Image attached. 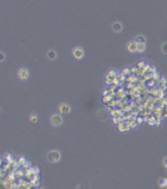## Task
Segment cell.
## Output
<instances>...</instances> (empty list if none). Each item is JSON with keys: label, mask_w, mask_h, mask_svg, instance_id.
<instances>
[{"label": "cell", "mask_w": 167, "mask_h": 189, "mask_svg": "<svg viewBox=\"0 0 167 189\" xmlns=\"http://www.w3.org/2000/svg\"><path fill=\"white\" fill-rule=\"evenodd\" d=\"M117 76H116V72L114 71H112V72H108L107 74V83H113L116 81Z\"/></svg>", "instance_id": "7"}, {"label": "cell", "mask_w": 167, "mask_h": 189, "mask_svg": "<svg viewBox=\"0 0 167 189\" xmlns=\"http://www.w3.org/2000/svg\"><path fill=\"white\" fill-rule=\"evenodd\" d=\"M29 120H30V122H36V121H38V116H36V113H32V115L29 116Z\"/></svg>", "instance_id": "12"}, {"label": "cell", "mask_w": 167, "mask_h": 189, "mask_svg": "<svg viewBox=\"0 0 167 189\" xmlns=\"http://www.w3.org/2000/svg\"><path fill=\"white\" fill-rule=\"evenodd\" d=\"M127 49H128V52H131V53L138 52V50H137V43H136L135 40L128 42V43H127Z\"/></svg>", "instance_id": "6"}, {"label": "cell", "mask_w": 167, "mask_h": 189, "mask_svg": "<svg viewBox=\"0 0 167 189\" xmlns=\"http://www.w3.org/2000/svg\"><path fill=\"white\" fill-rule=\"evenodd\" d=\"M47 159L51 163H57L60 160V153L58 150H52L47 154Z\"/></svg>", "instance_id": "1"}, {"label": "cell", "mask_w": 167, "mask_h": 189, "mask_svg": "<svg viewBox=\"0 0 167 189\" xmlns=\"http://www.w3.org/2000/svg\"><path fill=\"white\" fill-rule=\"evenodd\" d=\"M73 57L76 58V59H82L83 57H84V49L81 48V47H76L73 49Z\"/></svg>", "instance_id": "4"}, {"label": "cell", "mask_w": 167, "mask_h": 189, "mask_svg": "<svg viewBox=\"0 0 167 189\" xmlns=\"http://www.w3.org/2000/svg\"><path fill=\"white\" fill-rule=\"evenodd\" d=\"M136 43H146V39H145V35H137L136 39H135Z\"/></svg>", "instance_id": "11"}, {"label": "cell", "mask_w": 167, "mask_h": 189, "mask_svg": "<svg viewBox=\"0 0 167 189\" xmlns=\"http://www.w3.org/2000/svg\"><path fill=\"white\" fill-rule=\"evenodd\" d=\"M58 108H59V112L62 113V115H68V113H70V111H72V108H70V106L68 103H60L59 106H58Z\"/></svg>", "instance_id": "5"}, {"label": "cell", "mask_w": 167, "mask_h": 189, "mask_svg": "<svg viewBox=\"0 0 167 189\" xmlns=\"http://www.w3.org/2000/svg\"><path fill=\"white\" fill-rule=\"evenodd\" d=\"M63 122V116L62 113H54V115L51 117V124L53 126H59Z\"/></svg>", "instance_id": "2"}, {"label": "cell", "mask_w": 167, "mask_h": 189, "mask_svg": "<svg viewBox=\"0 0 167 189\" xmlns=\"http://www.w3.org/2000/svg\"><path fill=\"white\" fill-rule=\"evenodd\" d=\"M112 29H113L114 32H121L122 30V24H121L119 22H116V23H113V25H112Z\"/></svg>", "instance_id": "8"}, {"label": "cell", "mask_w": 167, "mask_h": 189, "mask_svg": "<svg viewBox=\"0 0 167 189\" xmlns=\"http://www.w3.org/2000/svg\"><path fill=\"white\" fill-rule=\"evenodd\" d=\"M118 127H119V131H127V130L129 129V126H128V124L127 122H123L122 125H118Z\"/></svg>", "instance_id": "9"}, {"label": "cell", "mask_w": 167, "mask_h": 189, "mask_svg": "<svg viewBox=\"0 0 167 189\" xmlns=\"http://www.w3.org/2000/svg\"><path fill=\"white\" fill-rule=\"evenodd\" d=\"M48 58L49 59H54V58H55V52H54V50H49L48 52Z\"/></svg>", "instance_id": "13"}, {"label": "cell", "mask_w": 167, "mask_h": 189, "mask_svg": "<svg viewBox=\"0 0 167 189\" xmlns=\"http://www.w3.org/2000/svg\"><path fill=\"white\" fill-rule=\"evenodd\" d=\"M137 50H138V52H145L146 43H137Z\"/></svg>", "instance_id": "10"}, {"label": "cell", "mask_w": 167, "mask_h": 189, "mask_svg": "<svg viewBox=\"0 0 167 189\" xmlns=\"http://www.w3.org/2000/svg\"><path fill=\"white\" fill-rule=\"evenodd\" d=\"M163 164H165V166H167V156L163 159Z\"/></svg>", "instance_id": "16"}, {"label": "cell", "mask_w": 167, "mask_h": 189, "mask_svg": "<svg viewBox=\"0 0 167 189\" xmlns=\"http://www.w3.org/2000/svg\"><path fill=\"white\" fill-rule=\"evenodd\" d=\"M161 50H162V52H163L165 54H167V43H163V44H162Z\"/></svg>", "instance_id": "14"}, {"label": "cell", "mask_w": 167, "mask_h": 189, "mask_svg": "<svg viewBox=\"0 0 167 189\" xmlns=\"http://www.w3.org/2000/svg\"><path fill=\"white\" fill-rule=\"evenodd\" d=\"M29 74H30V73H29V69L25 68V67H23V68H20L18 71V78L22 79V81H25V79H28Z\"/></svg>", "instance_id": "3"}, {"label": "cell", "mask_w": 167, "mask_h": 189, "mask_svg": "<svg viewBox=\"0 0 167 189\" xmlns=\"http://www.w3.org/2000/svg\"><path fill=\"white\" fill-rule=\"evenodd\" d=\"M98 116L104 117V116H106V112H104V111H99V112H98Z\"/></svg>", "instance_id": "15"}]
</instances>
